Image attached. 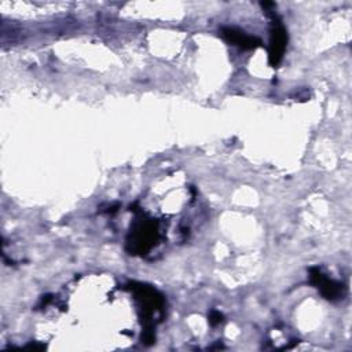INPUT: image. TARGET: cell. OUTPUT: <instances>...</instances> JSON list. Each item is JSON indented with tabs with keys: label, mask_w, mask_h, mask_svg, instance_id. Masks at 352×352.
<instances>
[{
	"label": "cell",
	"mask_w": 352,
	"mask_h": 352,
	"mask_svg": "<svg viewBox=\"0 0 352 352\" xmlns=\"http://www.w3.org/2000/svg\"><path fill=\"white\" fill-rule=\"evenodd\" d=\"M160 234L157 228V221L148 217H139L133 223L128 238H126V250L131 254H147L155 242L158 241Z\"/></svg>",
	"instance_id": "cell-1"
},
{
	"label": "cell",
	"mask_w": 352,
	"mask_h": 352,
	"mask_svg": "<svg viewBox=\"0 0 352 352\" xmlns=\"http://www.w3.org/2000/svg\"><path fill=\"white\" fill-rule=\"evenodd\" d=\"M132 292L135 293L136 300L140 304L143 318H144V329H154L153 315L155 312H162L164 308V297L153 287L142 283H132Z\"/></svg>",
	"instance_id": "cell-2"
},
{
	"label": "cell",
	"mask_w": 352,
	"mask_h": 352,
	"mask_svg": "<svg viewBox=\"0 0 352 352\" xmlns=\"http://www.w3.org/2000/svg\"><path fill=\"white\" fill-rule=\"evenodd\" d=\"M309 282L329 301H340L346 294V287L344 283L327 278L318 267H312L309 270Z\"/></svg>",
	"instance_id": "cell-3"
},
{
	"label": "cell",
	"mask_w": 352,
	"mask_h": 352,
	"mask_svg": "<svg viewBox=\"0 0 352 352\" xmlns=\"http://www.w3.org/2000/svg\"><path fill=\"white\" fill-rule=\"evenodd\" d=\"M272 16V26H271V34H270V45H268V62L271 66L276 67L279 62L283 58L286 44H287V33L280 23V21L276 18L275 14Z\"/></svg>",
	"instance_id": "cell-4"
},
{
	"label": "cell",
	"mask_w": 352,
	"mask_h": 352,
	"mask_svg": "<svg viewBox=\"0 0 352 352\" xmlns=\"http://www.w3.org/2000/svg\"><path fill=\"white\" fill-rule=\"evenodd\" d=\"M220 34L227 43L238 45L242 50H254L261 45V40L258 37L250 36L236 28H230V26L221 28Z\"/></svg>",
	"instance_id": "cell-5"
},
{
	"label": "cell",
	"mask_w": 352,
	"mask_h": 352,
	"mask_svg": "<svg viewBox=\"0 0 352 352\" xmlns=\"http://www.w3.org/2000/svg\"><path fill=\"white\" fill-rule=\"evenodd\" d=\"M223 320H224V316H223L221 312H219V311H212V312L209 314V323H210L212 326H217V324L221 323Z\"/></svg>",
	"instance_id": "cell-6"
},
{
	"label": "cell",
	"mask_w": 352,
	"mask_h": 352,
	"mask_svg": "<svg viewBox=\"0 0 352 352\" xmlns=\"http://www.w3.org/2000/svg\"><path fill=\"white\" fill-rule=\"evenodd\" d=\"M26 348H30V349H43V348H45L44 345H36V344H29V345H26Z\"/></svg>",
	"instance_id": "cell-7"
}]
</instances>
